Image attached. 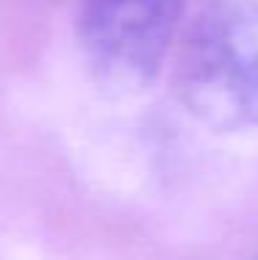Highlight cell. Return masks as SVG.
<instances>
[{
	"label": "cell",
	"mask_w": 258,
	"mask_h": 260,
	"mask_svg": "<svg viewBox=\"0 0 258 260\" xmlns=\"http://www.w3.org/2000/svg\"><path fill=\"white\" fill-rule=\"evenodd\" d=\"M175 91L214 130L258 125V0H203L183 30Z\"/></svg>",
	"instance_id": "6da1fadb"
},
{
	"label": "cell",
	"mask_w": 258,
	"mask_h": 260,
	"mask_svg": "<svg viewBox=\"0 0 258 260\" xmlns=\"http://www.w3.org/2000/svg\"><path fill=\"white\" fill-rule=\"evenodd\" d=\"M181 0H89L81 45L92 72L117 91L145 89L181 28Z\"/></svg>",
	"instance_id": "7a4b0ae2"
}]
</instances>
